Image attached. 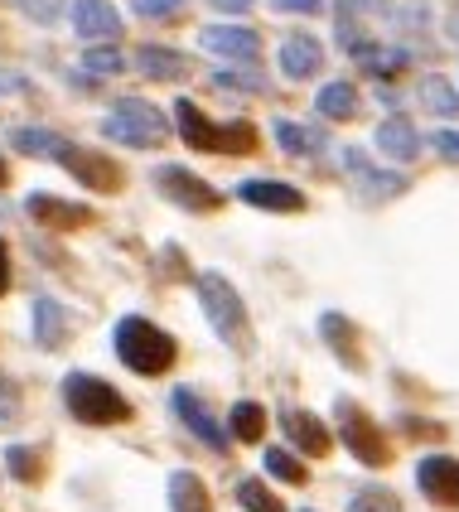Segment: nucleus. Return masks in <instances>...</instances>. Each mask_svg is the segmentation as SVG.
<instances>
[{
	"label": "nucleus",
	"mask_w": 459,
	"mask_h": 512,
	"mask_svg": "<svg viewBox=\"0 0 459 512\" xmlns=\"http://www.w3.org/2000/svg\"><path fill=\"white\" fill-rule=\"evenodd\" d=\"M348 49H353V58L363 63V68H373L377 78H397V73H406V49H382V44H358V39H348Z\"/></svg>",
	"instance_id": "nucleus-25"
},
{
	"label": "nucleus",
	"mask_w": 459,
	"mask_h": 512,
	"mask_svg": "<svg viewBox=\"0 0 459 512\" xmlns=\"http://www.w3.org/2000/svg\"><path fill=\"white\" fill-rule=\"evenodd\" d=\"M271 5H276L281 15H290V10H295V15H319V10H324V0H271Z\"/></svg>",
	"instance_id": "nucleus-35"
},
{
	"label": "nucleus",
	"mask_w": 459,
	"mask_h": 512,
	"mask_svg": "<svg viewBox=\"0 0 459 512\" xmlns=\"http://www.w3.org/2000/svg\"><path fill=\"white\" fill-rule=\"evenodd\" d=\"M5 469H10V479H20V484H39V479H44V450H39V445H10V450H5Z\"/></svg>",
	"instance_id": "nucleus-28"
},
{
	"label": "nucleus",
	"mask_w": 459,
	"mask_h": 512,
	"mask_svg": "<svg viewBox=\"0 0 459 512\" xmlns=\"http://www.w3.org/2000/svg\"><path fill=\"white\" fill-rule=\"evenodd\" d=\"M218 83H223V87H242V92H266V83H261L257 73H242V68H237V73H218Z\"/></svg>",
	"instance_id": "nucleus-34"
},
{
	"label": "nucleus",
	"mask_w": 459,
	"mask_h": 512,
	"mask_svg": "<svg viewBox=\"0 0 459 512\" xmlns=\"http://www.w3.org/2000/svg\"><path fill=\"white\" fill-rule=\"evenodd\" d=\"M319 334L329 339V348H334V358L344 363V368H353V372H363V353H358V329L348 324V314H324L319 319Z\"/></svg>",
	"instance_id": "nucleus-18"
},
{
	"label": "nucleus",
	"mask_w": 459,
	"mask_h": 512,
	"mask_svg": "<svg viewBox=\"0 0 459 512\" xmlns=\"http://www.w3.org/2000/svg\"><path fill=\"white\" fill-rule=\"evenodd\" d=\"M116 358L126 363L131 372H141V377H165L174 368V358H179V343L160 329V324H150L141 314H126L121 324H116Z\"/></svg>",
	"instance_id": "nucleus-2"
},
{
	"label": "nucleus",
	"mask_w": 459,
	"mask_h": 512,
	"mask_svg": "<svg viewBox=\"0 0 459 512\" xmlns=\"http://www.w3.org/2000/svg\"><path fill=\"white\" fill-rule=\"evenodd\" d=\"M344 165H348V174L363 184V199H377V203H382V199H397V194L406 189L402 174L373 170V165H368V155H363L358 145H344Z\"/></svg>",
	"instance_id": "nucleus-14"
},
{
	"label": "nucleus",
	"mask_w": 459,
	"mask_h": 512,
	"mask_svg": "<svg viewBox=\"0 0 459 512\" xmlns=\"http://www.w3.org/2000/svg\"><path fill=\"white\" fill-rule=\"evenodd\" d=\"M5 179H10V165H5V160H0V189H5Z\"/></svg>",
	"instance_id": "nucleus-39"
},
{
	"label": "nucleus",
	"mask_w": 459,
	"mask_h": 512,
	"mask_svg": "<svg viewBox=\"0 0 459 512\" xmlns=\"http://www.w3.org/2000/svg\"><path fill=\"white\" fill-rule=\"evenodd\" d=\"M10 290V247L0 242V295Z\"/></svg>",
	"instance_id": "nucleus-38"
},
{
	"label": "nucleus",
	"mask_w": 459,
	"mask_h": 512,
	"mask_svg": "<svg viewBox=\"0 0 459 512\" xmlns=\"http://www.w3.org/2000/svg\"><path fill=\"white\" fill-rule=\"evenodd\" d=\"M102 136L145 150V145H160L170 136V121H165V112H155L150 102H141V97H121L112 112L102 116Z\"/></svg>",
	"instance_id": "nucleus-6"
},
{
	"label": "nucleus",
	"mask_w": 459,
	"mask_h": 512,
	"mask_svg": "<svg viewBox=\"0 0 459 512\" xmlns=\"http://www.w3.org/2000/svg\"><path fill=\"white\" fill-rule=\"evenodd\" d=\"M319 68H324V49H319L315 34H290L286 44H281V73H286L290 83L315 78Z\"/></svg>",
	"instance_id": "nucleus-16"
},
{
	"label": "nucleus",
	"mask_w": 459,
	"mask_h": 512,
	"mask_svg": "<svg viewBox=\"0 0 459 512\" xmlns=\"http://www.w3.org/2000/svg\"><path fill=\"white\" fill-rule=\"evenodd\" d=\"M237 199L266 208V213H300L305 208V194L286 179H247V184H237Z\"/></svg>",
	"instance_id": "nucleus-11"
},
{
	"label": "nucleus",
	"mask_w": 459,
	"mask_h": 512,
	"mask_svg": "<svg viewBox=\"0 0 459 512\" xmlns=\"http://www.w3.org/2000/svg\"><path fill=\"white\" fill-rule=\"evenodd\" d=\"M199 305H203V314H208V324L218 329V339L228 343L232 353H247V348H252V319H247V305H242V295L232 290L228 276L203 271Z\"/></svg>",
	"instance_id": "nucleus-5"
},
{
	"label": "nucleus",
	"mask_w": 459,
	"mask_h": 512,
	"mask_svg": "<svg viewBox=\"0 0 459 512\" xmlns=\"http://www.w3.org/2000/svg\"><path fill=\"white\" fill-rule=\"evenodd\" d=\"M174 121H179V141L189 145V150H208V155H257V126L252 121H232V126H213L208 116L189 102V97H179L170 107Z\"/></svg>",
	"instance_id": "nucleus-3"
},
{
	"label": "nucleus",
	"mask_w": 459,
	"mask_h": 512,
	"mask_svg": "<svg viewBox=\"0 0 459 512\" xmlns=\"http://www.w3.org/2000/svg\"><path fill=\"white\" fill-rule=\"evenodd\" d=\"M228 430L232 440H242V445H257L261 435H266V411H261L257 401H237L228 416Z\"/></svg>",
	"instance_id": "nucleus-27"
},
{
	"label": "nucleus",
	"mask_w": 459,
	"mask_h": 512,
	"mask_svg": "<svg viewBox=\"0 0 459 512\" xmlns=\"http://www.w3.org/2000/svg\"><path fill=\"white\" fill-rule=\"evenodd\" d=\"M334 421H339V440L353 450V459H358V464H368V469L392 464V445H387V435L373 426V416H368V411H363L353 397L334 401Z\"/></svg>",
	"instance_id": "nucleus-7"
},
{
	"label": "nucleus",
	"mask_w": 459,
	"mask_h": 512,
	"mask_svg": "<svg viewBox=\"0 0 459 512\" xmlns=\"http://www.w3.org/2000/svg\"><path fill=\"white\" fill-rule=\"evenodd\" d=\"M416 97H421V107H426V112H435V116H459V92L450 87V78H440V73L421 78Z\"/></svg>",
	"instance_id": "nucleus-26"
},
{
	"label": "nucleus",
	"mask_w": 459,
	"mask_h": 512,
	"mask_svg": "<svg viewBox=\"0 0 459 512\" xmlns=\"http://www.w3.org/2000/svg\"><path fill=\"white\" fill-rule=\"evenodd\" d=\"M25 213L34 223L44 228H58V232H73V228H87L92 223V208L87 203H68V199H49V194H34L25 203Z\"/></svg>",
	"instance_id": "nucleus-15"
},
{
	"label": "nucleus",
	"mask_w": 459,
	"mask_h": 512,
	"mask_svg": "<svg viewBox=\"0 0 459 512\" xmlns=\"http://www.w3.org/2000/svg\"><path fill=\"white\" fill-rule=\"evenodd\" d=\"M83 68H87V73H97V78H116V73L126 68V58H121V49H116V44H87Z\"/></svg>",
	"instance_id": "nucleus-30"
},
{
	"label": "nucleus",
	"mask_w": 459,
	"mask_h": 512,
	"mask_svg": "<svg viewBox=\"0 0 459 512\" xmlns=\"http://www.w3.org/2000/svg\"><path fill=\"white\" fill-rule=\"evenodd\" d=\"M377 150L392 155V160H416L421 155V136H416V126L406 116H387L377 126Z\"/></svg>",
	"instance_id": "nucleus-20"
},
{
	"label": "nucleus",
	"mask_w": 459,
	"mask_h": 512,
	"mask_svg": "<svg viewBox=\"0 0 459 512\" xmlns=\"http://www.w3.org/2000/svg\"><path fill=\"white\" fill-rule=\"evenodd\" d=\"M431 145L445 155V160H459V131H435Z\"/></svg>",
	"instance_id": "nucleus-36"
},
{
	"label": "nucleus",
	"mask_w": 459,
	"mask_h": 512,
	"mask_svg": "<svg viewBox=\"0 0 459 512\" xmlns=\"http://www.w3.org/2000/svg\"><path fill=\"white\" fill-rule=\"evenodd\" d=\"M68 334H73V319L63 314V305L34 300V339H39V348H58Z\"/></svg>",
	"instance_id": "nucleus-21"
},
{
	"label": "nucleus",
	"mask_w": 459,
	"mask_h": 512,
	"mask_svg": "<svg viewBox=\"0 0 459 512\" xmlns=\"http://www.w3.org/2000/svg\"><path fill=\"white\" fill-rule=\"evenodd\" d=\"M281 426H286V435L295 440L300 455H310V459L329 455V426L319 421L315 411H295V406H290L286 416H281Z\"/></svg>",
	"instance_id": "nucleus-17"
},
{
	"label": "nucleus",
	"mask_w": 459,
	"mask_h": 512,
	"mask_svg": "<svg viewBox=\"0 0 459 512\" xmlns=\"http://www.w3.org/2000/svg\"><path fill=\"white\" fill-rule=\"evenodd\" d=\"M450 34H455V39H459V10H455V15H450Z\"/></svg>",
	"instance_id": "nucleus-40"
},
{
	"label": "nucleus",
	"mask_w": 459,
	"mask_h": 512,
	"mask_svg": "<svg viewBox=\"0 0 459 512\" xmlns=\"http://www.w3.org/2000/svg\"><path fill=\"white\" fill-rule=\"evenodd\" d=\"M63 406L83 426H121V421H131V401L121 397L112 382L92 377V372H68L63 377Z\"/></svg>",
	"instance_id": "nucleus-4"
},
{
	"label": "nucleus",
	"mask_w": 459,
	"mask_h": 512,
	"mask_svg": "<svg viewBox=\"0 0 459 512\" xmlns=\"http://www.w3.org/2000/svg\"><path fill=\"white\" fill-rule=\"evenodd\" d=\"M170 411L179 416V426L189 430L194 440H203L208 450H218V455H228L232 450V430H223V421L208 411L199 401V392H189V387H174L170 392Z\"/></svg>",
	"instance_id": "nucleus-9"
},
{
	"label": "nucleus",
	"mask_w": 459,
	"mask_h": 512,
	"mask_svg": "<svg viewBox=\"0 0 459 512\" xmlns=\"http://www.w3.org/2000/svg\"><path fill=\"white\" fill-rule=\"evenodd\" d=\"M276 141H281L286 155H300V160H310V155H319V150H329L324 131H319V126H300V121H276Z\"/></svg>",
	"instance_id": "nucleus-22"
},
{
	"label": "nucleus",
	"mask_w": 459,
	"mask_h": 512,
	"mask_svg": "<svg viewBox=\"0 0 459 512\" xmlns=\"http://www.w3.org/2000/svg\"><path fill=\"white\" fill-rule=\"evenodd\" d=\"M315 112L324 121H353L358 116V87L353 83H324L315 97Z\"/></svg>",
	"instance_id": "nucleus-24"
},
{
	"label": "nucleus",
	"mask_w": 459,
	"mask_h": 512,
	"mask_svg": "<svg viewBox=\"0 0 459 512\" xmlns=\"http://www.w3.org/2000/svg\"><path fill=\"white\" fill-rule=\"evenodd\" d=\"M213 10H228V15H247L252 10V0H208Z\"/></svg>",
	"instance_id": "nucleus-37"
},
{
	"label": "nucleus",
	"mask_w": 459,
	"mask_h": 512,
	"mask_svg": "<svg viewBox=\"0 0 459 512\" xmlns=\"http://www.w3.org/2000/svg\"><path fill=\"white\" fill-rule=\"evenodd\" d=\"M170 503H174V512H213L208 484H203L199 474H189V469H174L170 474Z\"/></svg>",
	"instance_id": "nucleus-23"
},
{
	"label": "nucleus",
	"mask_w": 459,
	"mask_h": 512,
	"mask_svg": "<svg viewBox=\"0 0 459 512\" xmlns=\"http://www.w3.org/2000/svg\"><path fill=\"white\" fill-rule=\"evenodd\" d=\"M237 503L247 512H286V503L261 484V479H242V484H237Z\"/></svg>",
	"instance_id": "nucleus-29"
},
{
	"label": "nucleus",
	"mask_w": 459,
	"mask_h": 512,
	"mask_svg": "<svg viewBox=\"0 0 459 512\" xmlns=\"http://www.w3.org/2000/svg\"><path fill=\"white\" fill-rule=\"evenodd\" d=\"M136 68H141L145 78H155V83H174V78H184V73H189V58L179 54V49L141 44V49H136Z\"/></svg>",
	"instance_id": "nucleus-19"
},
{
	"label": "nucleus",
	"mask_w": 459,
	"mask_h": 512,
	"mask_svg": "<svg viewBox=\"0 0 459 512\" xmlns=\"http://www.w3.org/2000/svg\"><path fill=\"white\" fill-rule=\"evenodd\" d=\"M266 469H271V479H281V484H305L310 479V469L300 464V459L290 455V450H266Z\"/></svg>",
	"instance_id": "nucleus-31"
},
{
	"label": "nucleus",
	"mask_w": 459,
	"mask_h": 512,
	"mask_svg": "<svg viewBox=\"0 0 459 512\" xmlns=\"http://www.w3.org/2000/svg\"><path fill=\"white\" fill-rule=\"evenodd\" d=\"M416 484H421V493H426L431 503L459 508V459H450V455L421 459V469H416Z\"/></svg>",
	"instance_id": "nucleus-13"
},
{
	"label": "nucleus",
	"mask_w": 459,
	"mask_h": 512,
	"mask_svg": "<svg viewBox=\"0 0 459 512\" xmlns=\"http://www.w3.org/2000/svg\"><path fill=\"white\" fill-rule=\"evenodd\" d=\"M10 145L15 150H25V155H44V160H54V165H68V170L83 179L87 189H102V194H116L121 184H126V174L116 160H107L102 150H83L78 141H63L54 131H34V126H20V131H10Z\"/></svg>",
	"instance_id": "nucleus-1"
},
{
	"label": "nucleus",
	"mask_w": 459,
	"mask_h": 512,
	"mask_svg": "<svg viewBox=\"0 0 459 512\" xmlns=\"http://www.w3.org/2000/svg\"><path fill=\"white\" fill-rule=\"evenodd\" d=\"M150 179H155V189H160L165 199L179 203V208H189V213H218V208H223V194H218L208 179H199L194 170H184V165H160Z\"/></svg>",
	"instance_id": "nucleus-8"
},
{
	"label": "nucleus",
	"mask_w": 459,
	"mask_h": 512,
	"mask_svg": "<svg viewBox=\"0 0 459 512\" xmlns=\"http://www.w3.org/2000/svg\"><path fill=\"white\" fill-rule=\"evenodd\" d=\"M348 512H402V498H397L392 488H363V493L348 503Z\"/></svg>",
	"instance_id": "nucleus-32"
},
{
	"label": "nucleus",
	"mask_w": 459,
	"mask_h": 512,
	"mask_svg": "<svg viewBox=\"0 0 459 512\" xmlns=\"http://www.w3.org/2000/svg\"><path fill=\"white\" fill-rule=\"evenodd\" d=\"M199 44L208 54L232 58V63H252V58H261V34L247 25H208L199 34Z\"/></svg>",
	"instance_id": "nucleus-10"
},
{
	"label": "nucleus",
	"mask_w": 459,
	"mask_h": 512,
	"mask_svg": "<svg viewBox=\"0 0 459 512\" xmlns=\"http://www.w3.org/2000/svg\"><path fill=\"white\" fill-rule=\"evenodd\" d=\"M131 5H136L141 20H170V15L184 10V0H131Z\"/></svg>",
	"instance_id": "nucleus-33"
},
{
	"label": "nucleus",
	"mask_w": 459,
	"mask_h": 512,
	"mask_svg": "<svg viewBox=\"0 0 459 512\" xmlns=\"http://www.w3.org/2000/svg\"><path fill=\"white\" fill-rule=\"evenodd\" d=\"M73 29L87 44H116L121 34V15L112 0H73Z\"/></svg>",
	"instance_id": "nucleus-12"
}]
</instances>
